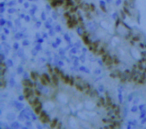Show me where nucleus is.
<instances>
[{"label":"nucleus","mask_w":146,"mask_h":129,"mask_svg":"<svg viewBox=\"0 0 146 129\" xmlns=\"http://www.w3.org/2000/svg\"><path fill=\"white\" fill-rule=\"evenodd\" d=\"M133 40H134V41H138V40H139V37H138V36L134 37V38H133Z\"/></svg>","instance_id":"25"},{"label":"nucleus","mask_w":146,"mask_h":129,"mask_svg":"<svg viewBox=\"0 0 146 129\" xmlns=\"http://www.w3.org/2000/svg\"><path fill=\"white\" fill-rule=\"evenodd\" d=\"M118 60H117V58H116V57H113V64H115V65H117L118 64Z\"/></svg>","instance_id":"21"},{"label":"nucleus","mask_w":146,"mask_h":129,"mask_svg":"<svg viewBox=\"0 0 146 129\" xmlns=\"http://www.w3.org/2000/svg\"><path fill=\"white\" fill-rule=\"evenodd\" d=\"M64 16H65V18H66V19H68L69 17H70V14H69V13H65Z\"/></svg>","instance_id":"23"},{"label":"nucleus","mask_w":146,"mask_h":129,"mask_svg":"<svg viewBox=\"0 0 146 129\" xmlns=\"http://www.w3.org/2000/svg\"><path fill=\"white\" fill-rule=\"evenodd\" d=\"M35 93H36V95H37V96H40V92H39L38 90H36V91H35Z\"/></svg>","instance_id":"26"},{"label":"nucleus","mask_w":146,"mask_h":129,"mask_svg":"<svg viewBox=\"0 0 146 129\" xmlns=\"http://www.w3.org/2000/svg\"><path fill=\"white\" fill-rule=\"evenodd\" d=\"M47 67H48V69H49V71H50V73H53L52 72V68H51L50 65H47Z\"/></svg>","instance_id":"24"},{"label":"nucleus","mask_w":146,"mask_h":129,"mask_svg":"<svg viewBox=\"0 0 146 129\" xmlns=\"http://www.w3.org/2000/svg\"><path fill=\"white\" fill-rule=\"evenodd\" d=\"M75 86H76V88H77V90H79V91H83L84 90V86H82L81 84H78V83H77Z\"/></svg>","instance_id":"14"},{"label":"nucleus","mask_w":146,"mask_h":129,"mask_svg":"<svg viewBox=\"0 0 146 129\" xmlns=\"http://www.w3.org/2000/svg\"><path fill=\"white\" fill-rule=\"evenodd\" d=\"M57 124H58V122H57V119H54V120L50 123V126L52 127V128H54V127L57 126Z\"/></svg>","instance_id":"13"},{"label":"nucleus","mask_w":146,"mask_h":129,"mask_svg":"<svg viewBox=\"0 0 146 129\" xmlns=\"http://www.w3.org/2000/svg\"><path fill=\"white\" fill-rule=\"evenodd\" d=\"M124 11H125V13L128 15V16H131V14H130V12H129V10L127 9V7H124Z\"/></svg>","instance_id":"20"},{"label":"nucleus","mask_w":146,"mask_h":129,"mask_svg":"<svg viewBox=\"0 0 146 129\" xmlns=\"http://www.w3.org/2000/svg\"><path fill=\"white\" fill-rule=\"evenodd\" d=\"M90 7H91V8H90V10L94 11V5H90Z\"/></svg>","instance_id":"27"},{"label":"nucleus","mask_w":146,"mask_h":129,"mask_svg":"<svg viewBox=\"0 0 146 129\" xmlns=\"http://www.w3.org/2000/svg\"><path fill=\"white\" fill-rule=\"evenodd\" d=\"M42 76H43V77H44V78H45V80H46V81H47V83H48V84H49V83H50V82H51L50 78H49V77H48V76H47V75H46V74H43V75H42Z\"/></svg>","instance_id":"18"},{"label":"nucleus","mask_w":146,"mask_h":129,"mask_svg":"<svg viewBox=\"0 0 146 129\" xmlns=\"http://www.w3.org/2000/svg\"><path fill=\"white\" fill-rule=\"evenodd\" d=\"M122 75V73L120 72V71H114V72H112L111 74H110V76L112 77V78H120V76Z\"/></svg>","instance_id":"9"},{"label":"nucleus","mask_w":146,"mask_h":129,"mask_svg":"<svg viewBox=\"0 0 146 129\" xmlns=\"http://www.w3.org/2000/svg\"><path fill=\"white\" fill-rule=\"evenodd\" d=\"M82 39H83L84 43H85L86 45H88V46L91 44V41H90V39H89V37H88L87 34H84L83 36H82Z\"/></svg>","instance_id":"8"},{"label":"nucleus","mask_w":146,"mask_h":129,"mask_svg":"<svg viewBox=\"0 0 146 129\" xmlns=\"http://www.w3.org/2000/svg\"><path fill=\"white\" fill-rule=\"evenodd\" d=\"M52 81L54 83V85H57L58 84V76H56L55 74L52 75Z\"/></svg>","instance_id":"11"},{"label":"nucleus","mask_w":146,"mask_h":129,"mask_svg":"<svg viewBox=\"0 0 146 129\" xmlns=\"http://www.w3.org/2000/svg\"><path fill=\"white\" fill-rule=\"evenodd\" d=\"M145 72H146V69H145Z\"/></svg>","instance_id":"30"},{"label":"nucleus","mask_w":146,"mask_h":129,"mask_svg":"<svg viewBox=\"0 0 146 129\" xmlns=\"http://www.w3.org/2000/svg\"><path fill=\"white\" fill-rule=\"evenodd\" d=\"M78 21L76 20V18L74 16H70L68 19H67V25H68L69 28H74L77 24Z\"/></svg>","instance_id":"2"},{"label":"nucleus","mask_w":146,"mask_h":129,"mask_svg":"<svg viewBox=\"0 0 146 129\" xmlns=\"http://www.w3.org/2000/svg\"><path fill=\"white\" fill-rule=\"evenodd\" d=\"M61 127V124L60 123H58V124H57V126H56V128H60Z\"/></svg>","instance_id":"28"},{"label":"nucleus","mask_w":146,"mask_h":129,"mask_svg":"<svg viewBox=\"0 0 146 129\" xmlns=\"http://www.w3.org/2000/svg\"><path fill=\"white\" fill-rule=\"evenodd\" d=\"M73 6V2L71 0H64V9H68Z\"/></svg>","instance_id":"6"},{"label":"nucleus","mask_w":146,"mask_h":129,"mask_svg":"<svg viewBox=\"0 0 146 129\" xmlns=\"http://www.w3.org/2000/svg\"><path fill=\"white\" fill-rule=\"evenodd\" d=\"M69 84H70V85H73V84H74V79H73L72 77L70 78V81H69Z\"/></svg>","instance_id":"22"},{"label":"nucleus","mask_w":146,"mask_h":129,"mask_svg":"<svg viewBox=\"0 0 146 129\" xmlns=\"http://www.w3.org/2000/svg\"><path fill=\"white\" fill-rule=\"evenodd\" d=\"M62 79L65 83H69V81H70V78L68 76H62Z\"/></svg>","instance_id":"15"},{"label":"nucleus","mask_w":146,"mask_h":129,"mask_svg":"<svg viewBox=\"0 0 146 129\" xmlns=\"http://www.w3.org/2000/svg\"><path fill=\"white\" fill-rule=\"evenodd\" d=\"M102 60H103L104 64L108 67H110L112 64H113V57H111L109 54H103L102 55Z\"/></svg>","instance_id":"1"},{"label":"nucleus","mask_w":146,"mask_h":129,"mask_svg":"<svg viewBox=\"0 0 146 129\" xmlns=\"http://www.w3.org/2000/svg\"><path fill=\"white\" fill-rule=\"evenodd\" d=\"M146 79H145V77L144 76H141L139 79H138V81H137V84H143V83H145L146 82Z\"/></svg>","instance_id":"12"},{"label":"nucleus","mask_w":146,"mask_h":129,"mask_svg":"<svg viewBox=\"0 0 146 129\" xmlns=\"http://www.w3.org/2000/svg\"><path fill=\"white\" fill-rule=\"evenodd\" d=\"M98 48H99V42H93V43H91V44L89 45V49L91 51H93L94 53L97 52Z\"/></svg>","instance_id":"4"},{"label":"nucleus","mask_w":146,"mask_h":129,"mask_svg":"<svg viewBox=\"0 0 146 129\" xmlns=\"http://www.w3.org/2000/svg\"><path fill=\"white\" fill-rule=\"evenodd\" d=\"M23 93H24V96L26 97V98H28V97H30L31 95L34 94V92H33V90H32L31 87H24Z\"/></svg>","instance_id":"3"},{"label":"nucleus","mask_w":146,"mask_h":129,"mask_svg":"<svg viewBox=\"0 0 146 129\" xmlns=\"http://www.w3.org/2000/svg\"><path fill=\"white\" fill-rule=\"evenodd\" d=\"M39 118H40V120L42 121L43 123H47L49 121L48 115H47L45 112H41L40 114H39Z\"/></svg>","instance_id":"5"},{"label":"nucleus","mask_w":146,"mask_h":129,"mask_svg":"<svg viewBox=\"0 0 146 129\" xmlns=\"http://www.w3.org/2000/svg\"><path fill=\"white\" fill-rule=\"evenodd\" d=\"M75 1H76L77 3H80V2H81V0H75Z\"/></svg>","instance_id":"29"},{"label":"nucleus","mask_w":146,"mask_h":129,"mask_svg":"<svg viewBox=\"0 0 146 129\" xmlns=\"http://www.w3.org/2000/svg\"><path fill=\"white\" fill-rule=\"evenodd\" d=\"M23 85H24V87H32V82L29 80H23Z\"/></svg>","instance_id":"10"},{"label":"nucleus","mask_w":146,"mask_h":129,"mask_svg":"<svg viewBox=\"0 0 146 129\" xmlns=\"http://www.w3.org/2000/svg\"><path fill=\"white\" fill-rule=\"evenodd\" d=\"M77 10V7H75V6H72V7H70V13H73V12H75V11Z\"/></svg>","instance_id":"19"},{"label":"nucleus","mask_w":146,"mask_h":129,"mask_svg":"<svg viewBox=\"0 0 146 129\" xmlns=\"http://www.w3.org/2000/svg\"><path fill=\"white\" fill-rule=\"evenodd\" d=\"M31 78H32V80H36L37 78V74L35 72H31Z\"/></svg>","instance_id":"16"},{"label":"nucleus","mask_w":146,"mask_h":129,"mask_svg":"<svg viewBox=\"0 0 146 129\" xmlns=\"http://www.w3.org/2000/svg\"><path fill=\"white\" fill-rule=\"evenodd\" d=\"M33 109H34V112L36 113V114H40L41 112H42V105H41V103L39 105H37V106H35V107H33Z\"/></svg>","instance_id":"7"},{"label":"nucleus","mask_w":146,"mask_h":129,"mask_svg":"<svg viewBox=\"0 0 146 129\" xmlns=\"http://www.w3.org/2000/svg\"><path fill=\"white\" fill-rule=\"evenodd\" d=\"M40 80H41V83H42L43 85H47L48 83H47V81L45 80V78L43 76H41V78H40Z\"/></svg>","instance_id":"17"}]
</instances>
